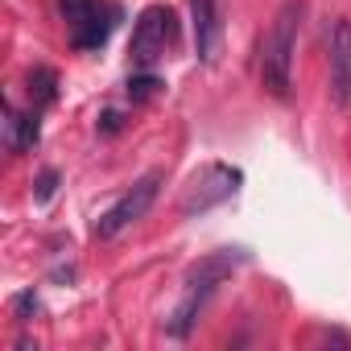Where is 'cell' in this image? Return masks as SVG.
<instances>
[{
	"label": "cell",
	"instance_id": "obj_10",
	"mask_svg": "<svg viewBox=\"0 0 351 351\" xmlns=\"http://www.w3.org/2000/svg\"><path fill=\"white\" fill-rule=\"evenodd\" d=\"M29 95H34V104H54L58 99V75L50 66H34L29 71Z\"/></svg>",
	"mask_w": 351,
	"mask_h": 351
},
{
	"label": "cell",
	"instance_id": "obj_14",
	"mask_svg": "<svg viewBox=\"0 0 351 351\" xmlns=\"http://www.w3.org/2000/svg\"><path fill=\"white\" fill-rule=\"evenodd\" d=\"M120 128H124V116H120L116 108H108V112L99 116V132H104V136H116Z\"/></svg>",
	"mask_w": 351,
	"mask_h": 351
},
{
	"label": "cell",
	"instance_id": "obj_2",
	"mask_svg": "<svg viewBox=\"0 0 351 351\" xmlns=\"http://www.w3.org/2000/svg\"><path fill=\"white\" fill-rule=\"evenodd\" d=\"M248 261V252L244 248H219V252H211L199 269H191V277H186V298H182V306L173 310V318H169V335L173 339H186L191 335V326H195V318H199V310L207 306V298L219 289V281H228L232 273H236V265H244Z\"/></svg>",
	"mask_w": 351,
	"mask_h": 351
},
{
	"label": "cell",
	"instance_id": "obj_3",
	"mask_svg": "<svg viewBox=\"0 0 351 351\" xmlns=\"http://www.w3.org/2000/svg\"><path fill=\"white\" fill-rule=\"evenodd\" d=\"M178 38V17H173V9L169 5H149L141 17H136V25H132V42H128V54H132V66L136 71H149L161 54H165V46Z\"/></svg>",
	"mask_w": 351,
	"mask_h": 351
},
{
	"label": "cell",
	"instance_id": "obj_13",
	"mask_svg": "<svg viewBox=\"0 0 351 351\" xmlns=\"http://www.w3.org/2000/svg\"><path fill=\"white\" fill-rule=\"evenodd\" d=\"M9 306H13V318H17V322H34V314L42 310V302H38V293H34V289L13 293V302H9Z\"/></svg>",
	"mask_w": 351,
	"mask_h": 351
},
{
	"label": "cell",
	"instance_id": "obj_8",
	"mask_svg": "<svg viewBox=\"0 0 351 351\" xmlns=\"http://www.w3.org/2000/svg\"><path fill=\"white\" fill-rule=\"evenodd\" d=\"M191 21H195V50H199V62H215V58H219V42H223L219 5H215V0H191Z\"/></svg>",
	"mask_w": 351,
	"mask_h": 351
},
{
	"label": "cell",
	"instance_id": "obj_11",
	"mask_svg": "<svg viewBox=\"0 0 351 351\" xmlns=\"http://www.w3.org/2000/svg\"><path fill=\"white\" fill-rule=\"evenodd\" d=\"M161 87H165V83H161L153 71H132V75H128V99H132V104H149Z\"/></svg>",
	"mask_w": 351,
	"mask_h": 351
},
{
	"label": "cell",
	"instance_id": "obj_7",
	"mask_svg": "<svg viewBox=\"0 0 351 351\" xmlns=\"http://www.w3.org/2000/svg\"><path fill=\"white\" fill-rule=\"evenodd\" d=\"M330 99L339 108L351 104V21L339 17L330 29Z\"/></svg>",
	"mask_w": 351,
	"mask_h": 351
},
{
	"label": "cell",
	"instance_id": "obj_5",
	"mask_svg": "<svg viewBox=\"0 0 351 351\" xmlns=\"http://www.w3.org/2000/svg\"><path fill=\"white\" fill-rule=\"evenodd\" d=\"M157 191H161V169H153V173H145L141 182H132V191H124L99 219H95V236L99 240H112V236H120L128 223H136V219H145V211L153 207V199H157Z\"/></svg>",
	"mask_w": 351,
	"mask_h": 351
},
{
	"label": "cell",
	"instance_id": "obj_12",
	"mask_svg": "<svg viewBox=\"0 0 351 351\" xmlns=\"http://www.w3.org/2000/svg\"><path fill=\"white\" fill-rule=\"evenodd\" d=\"M58 182H62V173H58L54 165H46L38 178H34V203H50L54 191H58Z\"/></svg>",
	"mask_w": 351,
	"mask_h": 351
},
{
	"label": "cell",
	"instance_id": "obj_9",
	"mask_svg": "<svg viewBox=\"0 0 351 351\" xmlns=\"http://www.w3.org/2000/svg\"><path fill=\"white\" fill-rule=\"evenodd\" d=\"M38 136H42V116H38V112H25V116H21V112L9 104V108H5V145H9V153L34 149Z\"/></svg>",
	"mask_w": 351,
	"mask_h": 351
},
{
	"label": "cell",
	"instance_id": "obj_4",
	"mask_svg": "<svg viewBox=\"0 0 351 351\" xmlns=\"http://www.w3.org/2000/svg\"><path fill=\"white\" fill-rule=\"evenodd\" d=\"M240 186H244V173H240L236 165L211 161L207 169H199L195 178H191V186H186V195H182L178 211H182V215H203V211L219 207L223 199H232Z\"/></svg>",
	"mask_w": 351,
	"mask_h": 351
},
{
	"label": "cell",
	"instance_id": "obj_6",
	"mask_svg": "<svg viewBox=\"0 0 351 351\" xmlns=\"http://www.w3.org/2000/svg\"><path fill=\"white\" fill-rule=\"evenodd\" d=\"M62 21L71 25V42L75 50H99L112 34V21L104 17V9L95 0H58Z\"/></svg>",
	"mask_w": 351,
	"mask_h": 351
},
{
	"label": "cell",
	"instance_id": "obj_1",
	"mask_svg": "<svg viewBox=\"0 0 351 351\" xmlns=\"http://www.w3.org/2000/svg\"><path fill=\"white\" fill-rule=\"evenodd\" d=\"M298 25H302V0H285L273 17V25H269V34H265V42H261V83L277 99H289V91H293Z\"/></svg>",
	"mask_w": 351,
	"mask_h": 351
}]
</instances>
